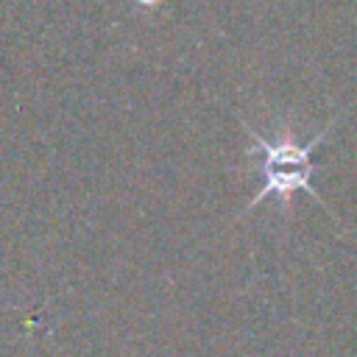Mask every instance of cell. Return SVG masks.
Here are the masks:
<instances>
[{
  "mask_svg": "<svg viewBox=\"0 0 357 357\" xmlns=\"http://www.w3.org/2000/svg\"><path fill=\"white\" fill-rule=\"evenodd\" d=\"M326 131H321L312 142H307V145H298L296 142V134L293 131H282V137L279 139H273V142H268V139H262L259 134H254L251 131V137H254V148H248V153L251 156H262V162H259V170H296V167H312V162H310V153H312V148H315V142L324 137Z\"/></svg>",
  "mask_w": 357,
  "mask_h": 357,
  "instance_id": "obj_1",
  "label": "cell"
}]
</instances>
